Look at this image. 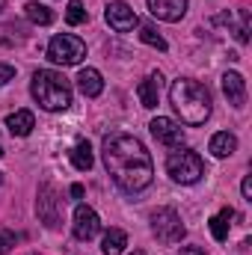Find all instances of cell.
Listing matches in <instances>:
<instances>
[{"label": "cell", "instance_id": "15", "mask_svg": "<svg viewBox=\"0 0 252 255\" xmlns=\"http://www.w3.org/2000/svg\"><path fill=\"white\" fill-rule=\"evenodd\" d=\"M77 89L86 95V98H98L101 92H104V77H101V71L98 68H80V74H77Z\"/></svg>", "mask_w": 252, "mask_h": 255}, {"label": "cell", "instance_id": "13", "mask_svg": "<svg viewBox=\"0 0 252 255\" xmlns=\"http://www.w3.org/2000/svg\"><path fill=\"white\" fill-rule=\"evenodd\" d=\"M223 92H226L232 107H244L247 104V80L238 71H226L223 74Z\"/></svg>", "mask_w": 252, "mask_h": 255}, {"label": "cell", "instance_id": "11", "mask_svg": "<svg viewBox=\"0 0 252 255\" xmlns=\"http://www.w3.org/2000/svg\"><path fill=\"white\" fill-rule=\"evenodd\" d=\"M145 3H148V12L154 18L169 21V24H175L187 15V0H145Z\"/></svg>", "mask_w": 252, "mask_h": 255}, {"label": "cell", "instance_id": "20", "mask_svg": "<svg viewBox=\"0 0 252 255\" xmlns=\"http://www.w3.org/2000/svg\"><path fill=\"white\" fill-rule=\"evenodd\" d=\"M232 217H235V211L232 208H223L220 214H214L211 217V235H214V241H226L229 238V226H232Z\"/></svg>", "mask_w": 252, "mask_h": 255}, {"label": "cell", "instance_id": "16", "mask_svg": "<svg viewBox=\"0 0 252 255\" xmlns=\"http://www.w3.org/2000/svg\"><path fill=\"white\" fill-rule=\"evenodd\" d=\"M6 128L12 130V136H30V130L36 128V119L30 110H15L6 116Z\"/></svg>", "mask_w": 252, "mask_h": 255}, {"label": "cell", "instance_id": "2", "mask_svg": "<svg viewBox=\"0 0 252 255\" xmlns=\"http://www.w3.org/2000/svg\"><path fill=\"white\" fill-rule=\"evenodd\" d=\"M169 104L181 116L184 125H205L211 116V92L193 80V77H178L169 86Z\"/></svg>", "mask_w": 252, "mask_h": 255}, {"label": "cell", "instance_id": "8", "mask_svg": "<svg viewBox=\"0 0 252 255\" xmlns=\"http://www.w3.org/2000/svg\"><path fill=\"white\" fill-rule=\"evenodd\" d=\"M71 232H74L77 241H92V238L101 232V220H98V214H95L89 205H77V211H74V223H71Z\"/></svg>", "mask_w": 252, "mask_h": 255}, {"label": "cell", "instance_id": "22", "mask_svg": "<svg viewBox=\"0 0 252 255\" xmlns=\"http://www.w3.org/2000/svg\"><path fill=\"white\" fill-rule=\"evenodd\" d=\"M139 39L145 42V45H151V48H157V51H166V39L151 27V24H145V27H139Z\"/></svg>", "mask_w": 252, "mask_h": 255}, {"label": "cell", "instance_id": "10", "mask_svg": "<svg viewBox=\"0 0 252 255\" xmlns=\"http://www.w3.org/2000/svg\"><path fill=\"white\" fill-rule=\"evenodd\" d=\"M104 18H107V24H110L116 33H130V30L139 24L136 12H133L127 3H122V0L110 3V6H107V12H104Z\"/></svg>", "mask_w": 252, "mask_h": 255}, {"label": "cell", "instance_id": "31", "mask_svg": "<svg viewBox=\"0 0 252 255\" xmlns=\"http://www.w3.org/2000/svg\"><path fill=\"white\" fill-rule=\"evenodd\" d=\"M0 157H3V145H0Z\"/></svg>", "mask_w": 252, "mask_h": 255}, {"label": "cell", "instance_id": "19", "mask_svg": "<svg viewBox=\"0 0 252 255\" xmlns=\"http://www.w3.org/2000/svg\"><path fill=\"white\" fill-rule=\"evenodd\" d=\"M127 247V235L122 229H107L104 241H101V253L104 255H122Z\"/></svg>", "mask_w": 252, "mask_h": 255}, {"label": "cell", "instance_id": "5", "mask_svg": "<svg viewBox=\"0 0 252 255\" xmlns=\"http://www.w3.org/2000/svg\"><path fill=\"white\" fill-rule=\"evenodd\" d=\"M151 232H154V238H157L160 244H181L184 235H187L181 217H178L172 208H157V211L151 214Z\"/></svg>", "mask_w": 252, "mask_h": 255}, {"label": "cell", "instance_id": "30", "mask_svg": "<svg viewBox=\"0 0 252 255\" xmlns=\"http://www.w3.org/2000/svg\"><path fill=\"white\" fill-rule=\"evenodd\" d=\"M3 9H6V0H0V12H3Z\"/></svg>", "mask_w": 252, "mask_h": 255}, {"label": "cell", "instance_id": "29", "mask_svg": "<svg viewBox=\"0 0 252 255\" xmlns=\"http://www.w3.org/2000/svg\"><path fill=\"white\" fill-rule=\"evenodd\" d=\"M127 255H145V253L142 250H133V253H127Z\"/></svg>", "mask_w": 252, "mask_h": 255}, {"label": "cell", "instance_id": "21", "mask_svg": "<svg viewBox=\"0 0 252 255\" xmlns=\"http://www.w3.org/2000/svg\"><path fill=\"white\" fill-rule=\"evenodd\" d=\"M24 12H27V18H30L33 24H39V27H48V24L54 21V12H51L45 3H39V0L27 3V6H24Z\"/></svg>", "mask_w": 252, "mask_h": 255}, {"label": "cell", "instance_id": "28", "mask_svg": "<svg viewBox=\"0 0 252 255\" xmlns=\"http://www.w3.org/2000/svg\"><path fill=\"white\" fill-rule=\"evenodd\" d=\"M71 196L80 199V196H83V187H80V184H71Z\"/></svg>", "mask_w": 252, "mask_h": 255}, {"label": "cell", "instance_id": "4", "mask_svg": "<svg viewBox=\"0 0 252 255\" xmlns=\"http://www.w3.org/2000/svg\"><path fill=\"white\" fill-rule=\"evenodd\" d=\"M166 172H169V178L172 181H178V184H196L202 175H205V163H202V157L193 151V148H175V151H169V157H166Z\"/></svg>", "mask_w": 252, "mask_h": 255}, {"label": "cell", "instance_id": "7", "mask_svg": "<svg viewBox=\"0 0 252 255\" xmlns=\"http://www.w3.org/2000/svg\"><path fill=\"white\" fill-rule=\"evenodd\" d=\"M36 214L48 229H60L63 223V199L54 184H42L36 193Z\"/></svg>", "mask_w": 252, "mask_h": 255}, {"label": "cell", "instance_id": "23", "mask_svg": "<svg viewBox=\"0 0 252 255\" xmlns=\"http://www.w3.org/2000/svg\"><path fill=\"white\" fill-rule=\"evenodd\" d=\"M65 21H68L71 27H77V24L86 21V9H83L80 0H71V3H68V9H65Z\"/></svg>", "mask_w": 252, "mask_h": 255}, {"label": "cell", "instance_id": "27", "mask_svg": "<svg viewBox=\"0 0 252 255\" xmlns=\"http://www.w3.org/2000/svg\"><path fill=\"white\" fill-rule=\"evenodd\" d=\"M181 255H205L202 247H181Z\"/></svg>", "mask_w": 252, "mask_h": 255}, {"label": "cell", "instance_id": "25", "mask_svg": "<svg viewBox=\"0 0 252 255\" xmlns=\"http://www.w3.org/2000/svg\"><path fill=\"white\" fill-rule=\"evenodd\" d=\"M12 77H15V68H12L9 63H0V86H6Z\"/></svg>", "mask_w": 252, "mask_h": 255}, {"label": "cell", "instance_id": "24", "mask_svg": "<svg viewBox=\"0 0 252 255\" xmlns=\"http://www.w3.org/2000/svg\"><path fill=\"white\" fill-rule=\"evenodd\" d=\"M15 241H18V238H15L12 232H0V255L9 253V250L15 247Z\"/></svg>", "mask_w": 252, "mask_h": 255}, {"label": "cell", "instance_id": "26", "mask_svg": "<svg viewBox=\"0 0 252 255\" xmlns=\"http://www.w3.org/2000/svg\"><path fill=\"white\" fill-rule=\"evenodd\" d=\"M241 193H244V199H247V202H252V178H250V175L244 178V184H241Z\"/></svg>", "mask_w": 252, "mask_h": 255}, {"label": "cell", "instance_id": "9", "mask_svg": "<svg viewBox=\"0 0 252 255\" xmlns=\"http://www.w3.org/2000/svg\"><path fill=\"white\" fill-rule=\"evenodd\" d=\"M151 133H154V139L157 142H163V145H169V148H178L181 142H184V128L178 125L175 119H169V116H157V119H151Z\"/></svg>", "mask_w": 252, "mask_h": 255}, {"label": "cell", "instance_id": "1", "mask_svg": "<svg viewBox=\"0 0 252 255\" xmlns=\"http://www.w3.org/2000/svg\"><path fill=\"white\" fill-rule=\"evenodd\" d=\"M101 160H104L110 178L125 193L145 190L151 184V178H154V163H151V154L145 151V145L136 136L122 133V130L104 136Z\"/></svg>", "mask_w": 252, "mask_h": 255}, {"label": "cell", "instance_id": "18", "mask_svg": "<svg viewBox=\"0 0 252 255\" xmlns=\"http://www.w3.org/2000/svg\"><path fill=\"white\" fill-rule=\"evenodd\" d=\"M68 154H71V163H74V169H80V172H86V169H92V163H95V154H92V145H89L86 139H77V142H74V148H71Z\"/></svg>", "mask_w": 252, "mask_h": 255}, {"label": "cell", "instance_id": "3", "mask_svg": "<svg viewBox=\"0 0 252 255\" xmlns=\"http://www.w3.org/2000/svg\"><path fill=\"white\" fill-rule=\"evenodd\" d=\"M30 92L39 101V107H45L48 113H63L71 107V83L54 68H39L33 74Z\"/></svg>", "mask_w": 252, "mask_h": 255}, {"label": "cell", "instance_id": "12", "mask_svg": "<svg viewBox=\"0 0 252 255\" xmlns=\"http://www.w3.org/2000/svg\"><path fill=\"white\" fill-rule=\"evenodd\" d=\"M214 24H229L232 33H235V39H238L241 45L250 42V9H241V12H232V9H229V12L217 15Z\"/></svg>", "mask_w": 252, "mask_h": 255}, {"label": "cell", "instance_id": "17", "mask_svg": "<svg viewBox=\"0 0 252 255\" xmlns=\"http://www.w3.org/2000/svg\"><path fill=\"white\" fill-rule=\"evenodd\" d=\"M208 148H211L214 157H229V154L238 151V136L229 133V130H220V133L211 136V145H208Z\"/></svg>", "mask_w": 252, "mask_h": 255}, {"label": "cell", "instance_id": "6", "mask_svg": "<svg viewBox=\"0 0 252 255\" xmlns=\"http://www.w3.org/2000/svg\"><path fill=\"white\" fill-rule=\"evenodd\" d=\"M83 57H86V45L71 33L54 36L51 45H48V60L57 65H77Z\"/></svg>", "mask_w": 252, "mask_h": 255}, {"label": "cell", "instance_id": "14", "mask_svg": "<svg viewBox=\"0 0 252 255\" xmlns=\"http://www.w3.org/2000/svg\"><path fill=\"white\" fill-rule=\"evenodd\" d=\"M160 86H163V74L160 71H151L145 80H139L136 86V95H139V104L142 107H157V98H160Z\"/></svg>", "mask_w": 252, "mask_h": 255}]
</instances>
